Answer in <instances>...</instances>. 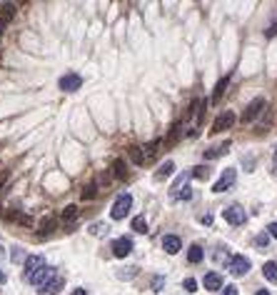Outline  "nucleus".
Wrapping results in <instances>:
<instances>
[{"instance_id": "1", "label": "nucleus", "mask_w": 277, "mask_h": 295, "mask_svg": "<svg viewBox=\"0 0 277 295\" xmlns=\"http://www.w3.org/2000/svg\"><path fill=\"white\" fill-rule=\"evenodd\" d=\"M130 208H133V195H130V193H120V195L115 198V203H112L110 218H112V220H123V218L130 213Z\"/></svg>"}, {"instance_id": "2", "label": "nucleus", "mask_w": 277, "mask_h": 295, "mask_svg": "<svg viewBox=\"0 0 277 295\" xmlns=\"http://www.w3.org/2000/svg\"><path fill=\"white\" fill-rule=\"evenodd\" d=\"M250 268H252V263H250V258H245V255H232L230 260H227V270H230L235 278L247 275Z\"/></svg>"}, {"instance_id": "3", "label": "nucleus", "mask_w": 277, "mask_h": 295, "mask_svg": "<svg viewBox=\"0 0 277 295\" xmlns=\"http://www.w3.org/2000/svg\"><path fill=\"white\" fill-rule=\"evenodd\" d=\"M222 218L227 220L230 225H245V220H247V213L242 205H230L222 210Z\"/></svg>"}, {"instance_id": "4", "label": "nucleus", "mask_w": 277, "mask_h": 295, "mask_svg": "<svg viewBox=\"0 0 277 295\" xmlns=\"http://www.w3.org/2000/svg\"><path fill=\"white\" fill-rule=\"evenodd\" d=\"M58 85H60V90H63V93H75V90H80L83 78L77 75V73H65V75L58 80Z\"/></svg>"}, {"instance_id": "5", "label": "nucleus", "mask_w": 277, "mask_h": 295, "mask_svg": "<svg viewBox=\"0 0 277 295\" xmlns=\"http://www.w3.org/2000/svg\"><path fill=\"white\" fill-rule=\"evenodd\" d=\"M235 178H237L235 168H225L222 175H220V180L212 185V193H225L227 188H232V185H235Z\"/></svg>"}, {"instance_id": "6", "label": "nucleus", "mask_w": 277, "mask_h": 295, "mask_svg": "<svg viewBox=\"0 0 277 295\" xmlns=\"http://www.w3.org/2000/svg\"><path fill=\"white\" fill-rule=\"evenodd\" d=\"M45 265V258L43 255H30V258H25V265H23V275H25V280H30L37 270H40Z\"/></svg>"}, {"instance_id": "7", "label": "nucleus", "mask_w": 277, "mask_h": 295, "mask_svg": "<svg viewBox=\"0 0 277 295\" xmlns=\"http://www.w3.org/2000/svg\"><path fill=\"white\" fill-rule=\"evenodd\" d=\"M262 108H265V98H252L245 108V113H242V123H252L262 113Z\"/></svg>"}, {"instance_id": "8", "label": "nucleus", "mask_w": 277, "mask_h": 295, "mask_svg": "<svg viewBox=\"0 0 277 295\" xmlns=\"http://www.w3.org/2000/svg\"><path fill=\"white\" fill-rule=\"evenodd\" d=\"M235 125V113L232 110H225V113H220L212 123V133H222V130H230Z\"/></svg>"}, {"instance_id": "9", "label": "nucleus", "mask_w": 277, "mask_h": 295, "mask_svg": "<svg viewBox=\"0 0 277 295\" xmlns=\"http://www.w3.org/2000/svg\"><path fill=\"white\" fill-rule=\"evenodd\" d=\"M53 278H55V268H50V265H43V268L37 270V273H35V275H33L28 283H30V285H40V288H43V285H48Z\"/></svg>"}, {"instance_id": "10", "label": "nucleus", "mask_w": 277, "mask_h": 295, "mask_svg": "<svg viewBox=\"0 0 277 295\" xmlns=\"http://www.w3.org/2000/svg\"><path fill=\"white\" fill-rule=\"evenodd\" d=\"M133 253V240L130 238H117L112 243V255L115 258H128Z\"/></svg>"}, {"instance_id": "11", "label": "nucleus", "mask_w": 277, "mask_h": 295, "mask_svg": "<svg viewBox=\"0 0 277 295\" xmlns=\"http://www.w3.org/2000/svg\"><path fill=\"white\" fill-rule=\"evenodd\" d=\"M163 250H165L168 255H177V253L182 250L180 238H177V235H165V238H163Z\"/></svg>"}, {"instance_id": "12", "label": "nucleus", "mask_w": 277, "mask_h": 295, "mask_svg": "<svg viewBox=\"0 0 277 295\" xmlns=\"http://www.w3.org/2000/svg\"><path fill=\"white\" fill-rule=\"evenodd\" d=\"M65 288V278H60V275H55L48 285H43V290H40V295H58L60 290Z\"/></svg>"}, {"instance_id": "13", "label": "nucleus", "mask_w": 277, "mask_h": 295, "mask_svg": "<svg viewBox=\"0 0 277 295\" xmlns=\"http://www.w3.org/2000/svg\"><path fill=\"white\" fill-rule=\"evenodd\" d=\"M37 228H40V238L53 235V233H55V228H58V220H55L53 215H48V218H43V220H40V225H37Z\"/></svg>"}, {"instance_id": "14", "label": "nucleus", "mask_w": 277, "mask_h": 295, "mask_svg": "<svg viewBox=\"0 0 277 295\" xmlns=\"http://www.w3.org/2000/svg\"><path fill=\"white\" fill-rule=\"evenodd\" d=\"M203 285H205V290H222V275L220 273H208Z\"/></svg>"}, {"instance_id": "15", "label": "nucleus", "mask_w": 277, "mask_h": 295, "mask_svg": "<svg viewBox=\"0 0 277 295\" xmlns=\"http://www.w3.org/2000/svg\"><path fill=\"white\" fill-rule=\"evenodd\" d=\"M232 143L230 140H225V143H220V145H215V148H208V150L203 153V158L205 160H212V158H217V155H222V153H227V148H230Z\"/></svg>"}, {"instance_id": "16", "label": "nucleus", "mask_w": 277, "mask_h": 295, "mask_svg": "<svg viewBox=\"0 0 277 295\" xmlns=\"http://www.w3.org/2000/svg\"><path fill=\"white\" fill-rule=\"evenodd\" d=\"M205 258V250H203V245H197V243H192L190 245V250H187V260L192 263V265H197Z\"/></svg>"}, {"instance_id": "17", "label": "nucleus", "mask_w": 277, "mask_h": 295, "mask_svg": "<svg viewBox=\"0 0 277 295\" xmlns=\"http://www.w3.org/2000/svg\"><path fill=\"white\" fill-rule=\"evenodd\" d=\"M180 133H182V123L177 120V123H173V128H170V133H168V138H165V148H173V145L180 140Z\"/></svg>"}, {"instance_id": "18", "label": "nucleus", "mask_w": 277, "mask_h": 295, "mask_svg": "<svg viewBox=\"0 0 277 295\" xmlns=\"http://www.w3.org/2000/svg\"><path fill=\"white\" fill-rule=\"evenodd\" d=\"M112 175H115L117 180H125V178H128V165H125L123 158H115V160H112Z\"/></svg>"}, {"instance_id": "19", "label": "nucleus", "mask_w": 277, "mask_h": 295, "mask_svg": "<svg viewBox=\"0 0 277 295\" xmlns=\"http://www.w3.org/2000/svg\"><path fill=\"white\" fill-rule=\"evenodd\" d=\"M175 173V163L173 160H165L160 168H157V173H155V180H165V178H170Z\"/></svg>"}, {"instance_id": "20", "label": "nucleus", "mask_w": 277, "mask_h": 295, "mask_svg": "<svg viewBox=\"0 0 277 295\" xmlns=\"http://www.w3.org/2000/svg\"><path fill=\"white\" fill-rule=\"evenodd\" d=\"M262 275H265V280L277 283V260H267V263L262 265Z\"/></svg>"}, {"instance_id": "21", "label": "nucleus", "mask_w": 277, "mask_h": 295, "mask_svg": "<svg viewBox=\"0 0 277 295\" xmlns=\"http://www.w3.org/2000/svg\"><path fill=\"white\" fill-rule=\"evenodd\" d=\"M75 220H77V205H68V208L63 210V223H65L68 228H72Z\"/></svg>"}, {"instance_id": "22", "label": "nucleus", "mask_w": 277, "mask_h": 295, "mask_svg": "<svg viewBox=\"0 0 277 295\" xmlns=\"http://www.w3.org/2000/svg\"><path fill=\"white\" fill-rule=\"evenodd\" d=\"M227 83H230V75H225V78L217 80L215 93H212V103H220V100H222V95H225V90H227Z\"/></svg>"}, {"instance_id": "23", "label": "nucleus", "mask_w": 277, "mask_h": 295, "mask_svg": "<svg viewBox=\"0 0 277 295\" xmlns=\"http://www.w3.org/2000/svg\"><path fill=\"white\" fill-rule=\"evenodd\" d=\"M163 145V140H152V143H147L145 145V163L147 160H155V155H157V148Z\"/></svg>"}, {"instance_id": "24", "label": "nucleus", "mask_w": 277, "mask_h": 295, "mask_svg": "<svg viewBox=\"0 0 277 295\" xmlns=\"http://www.w3.org/2000/svg\"><path fill=\"white\" fill-rule=\"evenodd\" d=\"M13 15H15V5L13 3H3V5H0V20H3V23L13 20Z\"/></svg>"}, {"instance_id": "25", "label": "nucleus", "mask_w": 277, "mask_h": 295, "mask_svg": "<svg viewBox=\"0 0 277 295\" xmlns=\"http://www.w3.org/2000/svg\"><path fill=\"white\" fill-rule=\"evenodd\" d=\"M128 155L133 158V163H135V165H142V163H145V153L140 150L138 145H130V148H128Z\"/></svg>"}, {"instance_id": "26", "label": "nucleus", "mask_w": 277, "mask_h": 295, "mask_svg": "<svg viewBox=\"0 0 277 295\" xmlns=\"http://www.w3.org/2000/svg\"><path fill=\"white\" fill-rule=\"evenodd\" d=\"M110 233V225L107 223H93L90 225V235H95V238H103V235H107Z\"/></svg>"}, {"instance_id": "27", "label": "nucleus", "mask_w": 277, "mask_h": 295, "mask_svg": "<svg viewBox=\"0 0 277 295\" xmlns=\"http://www.w3.org/2000/svg\"><path fill=\"white\" fill-rule=\"evenodd\" d=\"M133 230H135V233H147V220H145V215H135V218H133Z\"/></svg>"}, {"instance_id": "28", "label": "nucleus", "mask_w": 277, "mask_h": 295, "mask_svg": "<svg viewBox=\"0 0 277 295\" xmlns=\"http://www.w3.org/2000/svg\"><path fill=\"white\" fill-rule=\"evenodd\" d=\"M192 178H197V180H208V178H210V168H208V165H197V168H192Z\"/></svg>"}, {"instance_id": "29", "label": "nucleus", "mask_w": 277, "mask_h": 295, "mask_svg": "<svg viewBox=\"0 0 277 295\" xmlns=\"http://www.w3.org/2000/svg\"><path fill=\"white\" fill-rule=\"evenodd\" d=\"M138 275V268L135 265H130V268H123V270H117V278L120 280H133Z\"/></svg>"}, {"instance_id": "30", "label": "nucleus", "mask_w": 277, "mask_h": 295, "mask_svg": "<svg viewBox=\"0 0 277 295\" xmlns=\"http://www.w3.org/2000/svg\"><path fill=\"white\" fill-rule=\"evenodd\" d=\"M95 195H98V185H95V183H90V185L83 188V200H93Z\"/></svg>"}, {"instance_id": "31", "label": "nucleus", "mask_w": 277, "mask_h": 295, "mask_svg": "<svg viewBox=\"0 0 277 295\" xmlns=\"http://www.w3.org/2000/svg\"><path fill=\"white\" fill-rule=\"evenodd\" d=\"M175 200H192V190H190L187 185H182V188L177 190V195H175Z\"/></svg>"}, {"instance_id": "32", "label": "nucleus", "mask_w": 277, "mask_h": 295, "mask_svg": "<svg viewBox=\"0 0 277 295\" xmlns=\"http://www.w3.org/2000/svg\"><path fill=\"white\" fill-rule=\"evenodd\" d=\"M255 245H257V248H267V245H270V235H267V233H260V235L255 238Z\"/></svg>"}, {"instance_id": "33", "label": "nucleus", "mask_w": 277, "mask_h": 295, "mask_svg": "<svg viewBox=\"0 0 277 295\" xmlns=\"http://www.w3.org/2000/svg\"><path fill=\"white\" fill-rule=\"evenodd\" d=\"M10 218L18 220V223H23V225H30V223H33V220H30L28 215H23V213H10Z\"/></svg>"}, {"instance_id": "34", "label": "nucleus", "mask_w": 277, "mask_h": 295, "mask_svg": "<svg viewBox=\"0 0 277 295\" xmlns=\"http://www.w3.org/2000/svg\"><path fill=\"white\" fill-rule=\"evenodd\" d=\"M163 285H165V278H160V275L152 278V290H155V293H160V290H163Z\"/></svg>"}, {"instance_id": "35", "label": "nucleus", "mask_w": 277, "mask_h": 295, "mask_svg": "<svg viewBox=\"0 0 277 295\" xmlns=\"http://www.w3.org/2000/svg\"><path fill=\"white\" fill-rule=\"evenodd\" d=\"M10 258H13V263H23V265H25V260H23V250H20V248H13V255H10Z\"/></svg>"}, {"instance_id": "36", "label": "nucleus", "mask_w": 277, "mask_h": 295, "mask_svg": "<svg viewBox=\"0 0 277 295\" xmlns=\"http://www.w3.org/2000/svg\"><path fill=\"white\" fill-rule=\"evenodd\" d=\"M185 290H187V293H195V290H197V280H195V278H187V280H185Z\"/></svg>"}, {"instance_id": "37", "label": "nucleus", "mask_w": 277, "mask_h": 295, "mask_svg": "<svg viewBox=\"0 0 277 295\" xmlns=\"http://www.w3.org/2000/svg\"><path fill=\"white\" fill-rule=\"evenodd\" d=\"M265 35H267V38H272V35H277V20H275V23H272V25L265 30Z\"/></svg>"}, {"instance_id": "38", "label": "nucleus", "mask_w": 277, "mask_h": 295, "mask_svg": "<svg viewBox=\"0 0 277 295\" xmlns=\"http://www.w3.org/2000/svg\"><path fill=\"white\" fill-rule=\"evenodd\" d=\"M222 295H240V293H237V288H235V285H225Z\"/></svg>"}, {"instance_id": "39", "label": "nucleus", "mask_w": 277, "mask_h": 295, "mask_svg": "<svg viewBox=\"0 0 277 295\" xmlns=\"http://www.w3.org/2000/svg\"><path fill=\"white\" fill-rule=\"evenodd\" d=\"M267 235H270V238H277V223H270V225H267Z\"/></svg>"}, {"instance_id": "40", "label": "nucleus", "mask_w": 277, "mask_h": 295, "mask_svg": "<svg viewBox=\"0 0 277 295\" xmlns=\"http://www.w3.org/2000/svg\"><path fill=\"white\" fill-rule=\"evenodd\" d=\"M200 223H205V225H210V223H212V215H210V213H208V215H203V218H200Z\"/></svg>"}, {"instance_id": "41", "label": "nucleus", "mask_w": 277, "mask_h": 295, "mask_svg": "<svg viewBox=\"0 0 277 295\" xmlns=\"http://www.w3.org/2000/svg\"><path fill=\"white\" fill-rule=\"evenodd\" d=\"M272 173L277 175V148H275V158H272Z\"/></svg>"}, {"instance_id": "42", "label": "nucleus", "mask_w": 277, "mask_h": 295, "mask_svg": "<svg viewBox=\"0 0 277 295\" xmlns=\"http://www.w3.org/2000/svg\"><path fill=\"white\" fill-rule=\"evenodd\" d=\"M72 295H88V290H85V288H75Z\"/></svg>"}, {"instance_id": "43", "label": "nucleus", "mask_w": 277, "mask_h": 295, "mask_svg": "<svg viewBox=\"0 0 277 295\" xmlns=\"http://www.w3.org/2000/svg\"><path fill=\"white\" fill-rule=\"evenodd\" d=\"M255 295H270V290H257Z\"/></svg>"}, {"instance_id": "44", "label": "nucleus", "mask_w": 277, "mask_h": 295, "mask_svg": "<svg viewBox=\"0 0 277 295\" xmlns=\"http://www.w3.org/2000/svg\"><path fill=\"white\" fill-rule=\"evenodd\" d=\"M0 283H5V273L3 270H0Z\"/></svg>"}, {"instance_id": "45", "label": "nucleus", "mask_w": 277, "mask_h": 295, "mask_svg": "<svg viewBox=\"0 0 277 295\" xmlns=\"http://www.w3.org/2000/svg\"><path fill=\"white\" fill-rule=\"evenodd\" d=\"M3 28H5V23H3V20H0V35H3Z\"/></svg>"}]
</instances>
